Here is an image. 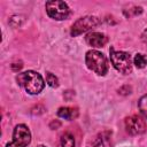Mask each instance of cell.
Instances as JSON below:
<instances>
[{"label": "cell", "mask_w": 147, "mask_h": 147, "mask_svg": "<svg viewBox=\"0 0 147 147\" xmlns=\"http://www.w3.org/2000/svg\"><path fill=\"white\" fill-rule=\"evenodd\" d=\"M16 80L30 94H39L45 86V82L41 75L32 70L18 74L16 76Z\"/></svg>", "instance_id": "6da1fadb"}, {"label": "cell", "mask_w": 147, "mask_h": 147, "mask_svg": "<svg viewBox=\"0 0 147 147\" xmlns=\"http://www.w3.org/2000/svg\"><path fill=\"white\" fill-rule=\"evenodd\" d=\"M85 63L90 70L94 71L100 76H105L108 72V62L106 56L95 49L88 51L86 53Z\"/></svg>", "instance_id": "7a4b0ae2"}, {"label": "cell", "mask_w": 147, "mask_h": 147, "mask_svg": "<svg viewBox=\"0 0 147 147\" xmlns=\"http://www.w3.org/2000/svg\"><path fill=\"white\" fill-rule=\"evenodd\" d=\"M109 52H110V61L117 71L124 75H129L132 72V59L129 53L122 51H115L113 47L110 48Z\"/></svg>", "instance_id": "3957f363"}, {"label": "cell", "mask_w": 147, "mask_h": 147, "mask_svg": "<svg viewBox=\"0 0 147 147\" xmlns=\"http://www.w3.org/2000/svg\"><path fill=\"white\" fill-rule=\"evenodd\" d=\"M45 7H46L47 15L51 18L56 20V21L65 20L70 15V9L64 1H60V0L47 1Z\"/></svg>", "instance_id": "277c9868"}, {"label": "cell", "mask_w": 147, "mask_h": 147, "mask_svg": "<svg viewBox=\"0 0 147 147\" xmlns=\"http://www.w3.org/2000/svg\"><path fill=\"white\" fill-rule=\"evenodd\" d=\"M31 141V132L25 124H18L13 131V140L6 147H26Z\"/></svg>", "instance_id": "5b68a950"}, {"label": "cell", "mask_w": 147, "mask_h": 147, "mask_svg": "<svg viewBox=\"0 0 147 147\" xmlns=\"http://www.w3.org/2000/svg\"><path fill=\"white\" fill-rule=\"evenodd\" d=\"M100 24V20L95 16H84L78 18L71 26L70 34L71 37H77L86 31H90L91 29L98 26Z\"/></svg>", "instance_id": "8992f818"}, {"label": "cell", "mask_w": 147, "mask_h": 147, "mask_svg": "<svg viewBox=\"0 0 147 147\" xmlns=\"http://www.w3.org/2000/svg\"><path fill=\"white\" fill-rule=\"evenodd\" d=\"M125 129L126 132L132 136L141 134L146 131V122L140 116L132 115L125 118Z\"/></svg>", "instance_id": "52a82bcc"}, {"label": "cell", "mask_w": 147, "mask_h": 147, "mask_svg": "<svg viewBox=\"0 0 147 147\" xmlns=\"http://www.w3.org/2000/svg\"><path fill=\"white\" fill-rule=\"evenodd\" d=\"M85 40L92 47H103L107 44L108 38L101 32H90L86 34Z\"/></svg>", "instance_id": "ba28073f"}, {"label": "cell", "mask_w": 147, "mask_h": 147, "mask_svg": "<svg viewBox=\"0 0 147 147\" xmlns=\"http://www.w3.org/2000/svg\"><path fill=\"white\" fill-rule=\"evenodd\" d=\"M78 109L77 108H72V107H61L57 110V116L68 121L75 119L78 117Z\"/></svg>", "instance_id": "9c48e42d"}, {"label": "cell", "mask_w": 147, "mask_h": 147, "mask_svg": "<svg viewBox=\"0 0 147 147\" xmlns=\"http://www.w3.org/2000/svg\"><path fill=\"white\" fill-rule=\"evenodd\" d=\"M91 147H111L110 141V133L109 132H102L100 133L96 139L94 140L93 145Z\"/></svg>", "instance_id": "30bf717a"}, {"label": "cell", "mask_w": 147, "mask_h": 147, "mask_svg": "<svg viewBox=\"0 0 147 147\" xmlns=\"http://www.w3.org/2000/svg\"><path fill=\"white\" fill-rule=\"evenodd\" d=\"M61 146L62 147H75V138L71 133L65 132L61 137Z\"/></svg>", "instance_id": "8fae6325"}, {"label": "cell", "mask_w": 147, "mask_h": 147, "mask_svg": "<svg viewBox=\"0 0 147 147\" xmlns=\"http://www.w3.org/2000/svg\"><path fill=\"white\" fill-rule=\"evenodd\" d=\"M133 63L137 68L141 69V68H145L147 65V55L145 54H141V53H138L134 55V59H133Z\"/></svg>", "instance_id": "7c38bea8"}, {"label": "cell", "mask_w": 147, "mask_h": 147, "mask_svg": "<svg viewBox=\"0 0 147 147\" xmlns=\"http://www.w3.org/2000/svg\"><path fill=\"white\" fill-rule=\"evenodd\" d=\"M138 107L141 111V114L147 118V94L142 95L138 101Z\"/></svg>", "instance_id": "4fadbf2b"}, {"label": "cell", "mask_w": 147, "mask_h": 147, "mask_svg": "<svg viewBox=\"0 0 147 147\" xmlns=\"http://www.w3.org/2000/svg\"><path fill=\"white\" fill-rule=\"evenodd\" d=\"M46 82L51 87H57L59 86V79L55 75H53L52 72H47L46 74Z\"/></svg>", "instance_id": "5bb4252c"}, {"label": "cell", "mask_w": 147, "mask_h": 147, "mask_svg": "<svg viewBox=\"0 0 147 147\" xmlns=\"http://www.w3.org/2000/svg\"><path fill=\"white\" fill-rule=\"evenodd\" d=\"M142 13V8L141 7H133L131 9H129V13H125L126 16H131L132 14L133 15H138V14H141Z\"/></svg>", "instance_id": "9a60e30c"}, {"label": "cell", "mask_w": 147, "mask_h": 147, "mask_svg": "<svg viewBox=\"0 0 147 147\" xmlns=\"http://www.w3.org/2000/svg\"><path fill=\"white\" fill-rule=\"evenodd\" d=\"M118 93H119V94H123V95L130 94V93H131V87H130L129 85H124V86H122V87L118 90Z\"/></svg>", "instance_id": "2e32d148"}, {"label": "cell", "mask_w": 147, "mask_h": 147, "mask_svg": "<svg viewBox=\"0 0 147 147\" xmlns=\"http://www.w3.org/2000/svg\"><path fill=\"white\" fill-rule=\"evenodd\" d=\"M60 126H61V122H60L59 119L52 121V122L49 123V129H52V130H56V129H59Z\"/></svg>", "instance_id": "e0dca14e"}, {"label": "cell", "mask_w": 147, "mask_h": 147, "mask_svg": "<svg viewBox=\"0 0 147 147\" xmlns=\"http://www.w3.org/2000/svg\"><path fill=\"white\" fill-rule=\"evenodd\" d=\"M22 67H23L22 62H18V63H13V64H11V69H13L14 71H18V70H21V69H22Z\"/></svg>", "instance_id": "ac0fdd59"}, {"label": "cell", "mask_w": 147, "mask_h": 147, "mask_svg": "<svg viewBox=\"0 0 147 147\" xmlns=\"http://www.w3.org/2000/svg\"><path fill=\"white\" fill-rule=\"evenodd\" d=\"M141 39H142V41H144V42H145V44L147 45V29H146V30H145V31L142 32V36H141Z\"/></svg>", "instance_id": "d6986e66"}, {"label": "cell", "mask_w": 147, "mask_h": 147, "mask_svg": "<svg viewBox=\"0 0 147 147\" xmlns=\"http://www.w3.org/2000/svg\"><path fill=\"white\" fill-rule=\"evenodd\" d=\"M38 147H45V146H44V145H40V146H38Z\"/></svg>", "instance_id": "ffe728a7"}]
</instances>
